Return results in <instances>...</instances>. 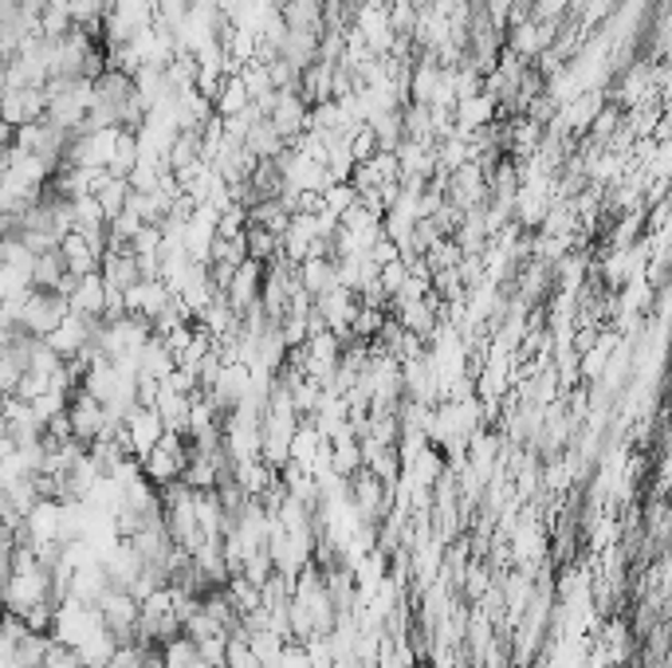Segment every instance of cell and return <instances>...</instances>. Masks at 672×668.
Segmentation results:
<instances>
[{
  "label": "cell",
  "mask_w": 672,
  "mask_h": 668,
  "mask_svg": "<svg viewBox=\"0 0 672 668\" xmlns=\"http://www.w3.org/2000/svg\"><path fill=\"white\" fill-rule=\"evenodd\" d=\"M189 452H193L189 437H181V433H162V441L153 444V449L146 452L142 461H138V464H142V476L150 480L153 488H170V484H178V480L185 476Z\"/></svg>",
  "instance_id": "6da1fadb"
},
{
  "label": "cell",
  "mask_w": 672,
  "mask_h": 668,
  "mask_svg": "<svg viewBox=\"0 0 672 668\" xmlns=\"http://www.w3.org/2000/svg\"><path fill=\"white\" fill-rule=\"evenodd\" d=\"M40 668H83V665H79V657H75V649H67V645L52 642V645H47L44 665H40Z\"/></svg>",
  "instance_id": "7a4b0ae2"
},
{
  "label": "cell",
  "mask_w": 672,
  "mask_h": 668,
  "mask_svg": "<svg viewBox=\"0 0 672 668\" xmlns=\"http://www.w3.org/2000/svg\"><path fill=\"white\" fill-rule=\"evenodd\" d=\"M198 668H213V665H205V660H198Z\"/></svg>",
  "instance_id": "3957f363"
},
{
  "label": "cell",
  "mask_w": 672,
  "mask_h": 668,
  "mask_svg": "<svg viewBox=\"0 0 672 668\" xmlns=\"http://www.w3.org/2000/svg\"><path fill=\"white\" fill-rule=\"evenodd\" d=\"M0 614H4V610H0Z\"/></svg>",
  "instance_id": "277c9868"
}]
</instances>
